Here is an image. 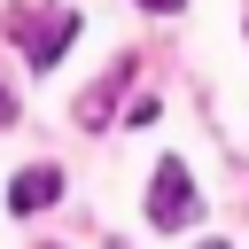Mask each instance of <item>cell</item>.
<instances>
[{"label": "cell", "mask_w": 249, "mask_h": 249, "mask_svg": "<svg viewBox=\"0 0 249 249\" xmlns=\"http://www.w3.org/2000/svg\"><path fill=\"white\" fill-rule=\"evenodd\" d=\"M8 117H16V101H8V86H0V124H8Z\"/></svg>", "instance_id": "8992f818"}, {"label": "cell", "mask_w": 249, "mask_h": 249, "mask_svg": "<svg viewBox=\"0 0 249 249\" xmlns=\"http://www.w3.org/2000/svg\"><path fill=\"white\" fill-rule=\"evenodd\" d=\"M47 202H62V171H54V163H31V171H16V187H8V210H16V218H31V210H47Z\"/></svg>", "instance_id": "3957f363"}, {"label": "cell", "mask_w": 249, "mask_h": 249, "mask_svg": "<svg viewBox=\"0 0 249 249\" xmlns=\"http://www.w3.org/2000/svg\"><path fill=\"white\" fill-rule=\"evenodd\" d=\"M195 210H202V195H195V171H187L179 156H163V163H156V187H148V218H156L163 233H179Z\"/></svg>", "instance_id": "7a4b0ae2"}, {"label": "cell", "mask_w": 249, "mask_h": 249, "mask_svg": "<svg viewBox=\"0 0 249 249\" xmlns=\"http://www.w3.org/2000/svg\"><path fill=\"white\" fill-rule=\"evenodd\" d=\"M202 249H226V241H202Z\"/></svg>", "instance_id": "52a82bcc"}, {"label": "cell", "mask_w": 249, "mask_h": 249, "mask_svg": "<svg viewBox=\"0 0 249 249\" xmlns=\"http://www.w3.org/2000/svg\"><path fill=\"white\" fill-rule=\"evenodd\" d=\"M140 8H156V16H171V8H187V0H140Z\"/></svg>", "instance_id": "5b68a950"}, {"label": "cell", "mask_w": 249, "mask_h": 249, "mask_svg": "<svg viewBox=\"0 0 249 249\" xmlns=\"http://www.w3.org/2000/svg\"><path fill=\"white\" fill-rule=\"evenodd\" d=\"M8 39L23 47L31 70H54V62L70 54V39H78V16H70L62 0H16V8H8Z\"/></svg>", "instance_id": "6da1fadb"}, {"label": "cell", "mask_w": 249, "mask_h": 249, "mask_svg": "<svg viewBox=\"0 0 249 249\" xmlns=\"http://www.w3.org/2000/svg\"><path fill=\"white\" fill-rule=\"evenodd\" d=\"M124 78H132V62H117V70H109L101 86H86V93H78V124H109V109H117Z\"/></svg>", "instance_id": "277c9868"}]
</instances>
